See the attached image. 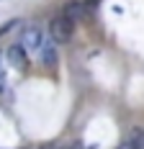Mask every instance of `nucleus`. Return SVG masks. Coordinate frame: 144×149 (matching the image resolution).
<instances>
[{
	"label": "nucleus",
	"mask_w": 144,
	"mask_h": 149,
	"mask_svg": "<svg viewBox=\"0 0 144 149\" xmlns=\"http://www.w3.org/2000/svg\"><path fill=\"white\" fill-rule=\"evenodd\" d=\"M118 149H131V144H129V141H126V144H124V147H118Z\"/></svg>",
	"instance_id": "8"
},
{
	"label": "nucleus",
	"mask_w": 144,
	"mask_h": 149,
	"mask_svg": "<svg viewBox=\"0 0 144 149\" xmlns=\"http://www.w3.org/2000/svg\"><path fill=\"white\" fill-rule=\"evenodd\" d=\"M64 18L67 21H72V23H80V21H85L87 18V8L80 3V0H70L67 5H64Z\"/></svg>",
	"instance_id": "4"
},
{
	"label": "nucleus",
	"mask_w": 144,
	"mask_h": 149,
	"mask_svg": "<svg viewBox=\"0 0 144 149\" xmlns=\"http://www.w3.org/2000/svg\"><path fill=\"white\" fill-rule=\"evenodd\" d=\"M41 52H44V54H41L44 64H46V67H54V64H57V52H54V46H46V44H44Z\"/></svg>",
	"instance_id": "5"
},
{
	"label": "nucleus",
	"mask_w": 144,
	"mask_h": 149,
	"mask_svg": "<svg viewBox=\"0 0 144 149\" xmlns=\"http://www.w3.org/2000/svg\"><path fill=\"white\" fill-rule=\"evenodd\" d=\"M5 59L10 62V67L18 70V72H26L29 70V57H26V49L21 44H13L8 52H5Z\"/></svg>",
	"instance_id": "3"
},
{
	"label": "nucleus",
	"mask_w": 144,
	"mask_h": 149,
	"mask_svg": "<svg viewBox=\"0 0 144 149\" xmlns=\"http://www.w3.org/2000/svg\"><path fill=\"white\" fill-rule=\"evenodd\" d=\"M62 149H77V147H62Z\"/></svg>",
	"instance_id": "9"
},
{
	"label": "nucleus",
	"mask_w": 144,
	"mask_h": 149,
	"mask_svg": "<svg viewBox=\"0 0 144 149\" xmlns=\"http://www.w3.org/2000/svg\"><path fill=\"white\" fill-rule=\"evenodd\" d=\"M21 46L26 49V52H41L44 49V31L39 23H29L26 29H23V33H21Z\"/></svg>",
	"instance_id": "2"
},
{
	"label": "nucleus",
	"mask_w": 144,
	"mask_h": 149,
	"mask_svg": "<svg viewBox=\"0 0 144 149\" xmlns=\"http://www.w3.org/2000/svg\"><path fill=\"white\" fill-rule=\"evenodd\" d=\"M3 82H5V74H3V67H0V90H3Z\"/></svg>",
	"instance_id": "7"
},
{
	"label": "nucleus",
	"mask_w": 144,
	"mask_h": 149,
	"mask_svg": "<svg viewBox=\"0 0 144 149\" xmlns=\"http://www.w3.org/2000/svg\"><path fill=\"white\" fill-rule=\"evenodd\" d=\"M46 149H49V147H46Z\"/></svg>",
	"instance_id": "10"
},
{
	"label": "nucleus",
	"mask_w": 144,
	"mask_h": 149,
	"mask_svg": "<svg viewBox=\"0 0 144 149\" xmlns=\"http://www.w3.org/2000/svg\"><path fill=\"white\" fill-rule=\"evenodd\" d=\"M72 29H75V23L67 21L64 15L59 13L52 18V23H49V36H52V41H57V44H67L72 39Z\"/></svg>",
	"instance_id": "1"
},
{
	"label": "nucleus",
	"mask_w": 144,
	"mask_h": 149,
	"mask_svg": "<svg viewBox=\"0 0 144 149\" xmlns=\"http://www.w3.org/2000/svg\"><path fill=\"white\" fill-rule=\"evenodd\" d=\"M129 144H131V149H144V131L142 129H134V131H131Z\"/></svg>",
	"instance_id": "6"
}]
</instances>
